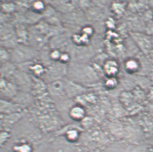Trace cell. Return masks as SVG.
<instances>
[{"label":"cell","mask_w":153,"mask_h":152,"mask_svg":"<svg viewBox=\"0 0 153 152\" xmlns=\"http://www.w3.org/2000/svg\"><path fill=\"white\" fill-rule=\"evenodd\" d=\"M14 5L13 4H11L10 3H7L3 4L2 6V8L3 11L5 13H11V11L14 10Z\"/></svg>","instance_id":"277c9868"},{"label":"cell","mask_w":153,"mask_h":152,"mask_svg":"<svg viewBox=\"0 0 153 152\" xmlns=\"http://www.w3.org/2000/svg\"><path fill=\"white\" fill-rule=\"evenodd\" d=\"M152 41H153V37L152 38Z\"/></svg>","instance_id":"52a82bcc"},{"label":"cell","mask_w":153,"mask_h":152,"mask_svg":"<svg viewBox=\"0 0 153 152\" xmlns=\"http://www.w3.org/2000/svg\"><path fill=\"white\" fill-rule=\"evenodd\" d=\"M139 63L137 60L134 59H130L125 63L126 70L130 73H134L139 69Z\"/></svg>","instance_id":"3957f363"},{"label":"cell","mask_w":153,"mask_h":152,"mask_svg":"<svg viewBox=\"0 0 153 152\" xmlns=\"http://www.w3.org/2000/svg\"><path fill=\"white\" fill-rule=\"evenodd\" d=\"M131 36L143 52L146 54H148L150 52L153 47L152 38L140 33H132Z\"/></svg>","instance_id":"6da1fadb"},{"label":"cell","mask_w":153,"mask_h":152,"mask_svg":"<svg viewBox=\"0 0 153 152\" xmlns=\"http://www.w3.org/2000/svg\"><path fill=\"white\" fill-rule=\"evenodd\" d=\"M104 70L108 76H115L118 73L119 66L114 60H108L105 65Z\"/></svg>","instance_id":"7a4b0ae2"},{"label":"cell","mask_w":153,"mask_h":152,"mask_svg":"<svg viewBox=\"0 0 153 152\" xmlns=\"http://www.w3.org/2000/svg\"><path fill=\"white\" fill-rule=\"evenodd\" d=\"M6 21V16L4 15L3 14L0 13V24L4 23V22Z\"/></svg>","instance_id":"8992f818"},{"label":"cell","mask_w":153,"mask_h":152,"mask_svg":"<svg viewBox=\"0 0 153 152\" xmlns=\"http://www.w3.org/2000/svg\"><path fill=\"white\" fill-rule=\"evenodd\" d=\"M33 8L37 11L43 10L44 9V4L43 2L37 1L33 4Z\"/></svg>","instance_id":"5b68a950"}]
</instances>
